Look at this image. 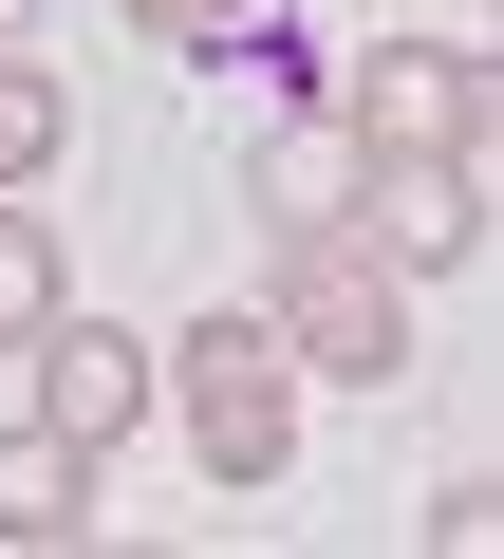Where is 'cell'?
<instances>
[{
    "label": "cell",
    "instance_id": "30bf717a",
    "mask_svg": "<svg viewBox=\"0 0 504 559\" xmlns=\"http://www.w3.org/2000/svg\"><path fill=\"white\" fill-rule=\"evenodd\" d=\"M113 38H150V57H243L262 0H113Z\"/></svg>",
    "mask_w": 504,
    "mask_h": 559
},
{
    "label": "cell",
    "instance_id": "3957f363",
    "mask_svg": "<svg viewBox=\"0 0 504 559\" xmlns=\"http://www.w3.org/2000/svg\"><path fill=\"white\" fill-rule=\"evenodd\" d=\"M392 280H467L485 261V150H355V205H337Z\"/></svg>",
    "mask_w": 504,
    "mask_h": 559
},
{
    "label": "cell",
    "instance_id": "7a4b0ae2",
    "mask_svg": "<svg viewBox=\"0 0 504 559\" xmlns=\"http://www.w3.org/2000/svg\"><path fill=\"white\" fill-rule=\"evenodd\" d=\"M262 336L300 355V373H337V392H392L411 373V280L318 205V224H262Z\"/></svg>",
    "mask_w": 504,
    "mask_h": 559
},
{
    "label": "cell",
    "instance_id": "7c38bea8",
    "mask_svg": "<svg viewBox=\"0 0 504 559\" xmlns=\"http://www.w3.org/2000/svg\"><path fill=\"white\" fill-rule=\"evenodd\" d=\"M20 20H38V0H0V38H20Z\"/></svg>",
    "mask_w": 504,
    "mask_h": 559
},
{
    "label": "cell",
    "instance_id": "277c9868",
    "mask_svg": "<svg viewBox=\"0 0 504 559\" xmlns=\"http://www.w3.org/2000/svg\"><path fill=\"white\" fill-rule=\"evenodd\" d=\"M355 150H485V57L467 38H392V57H337V94H318Z\"/></svg>",
    "mask_w": 504,
    "mask_h": 559
},
{
    "label": "cell",
    "instance_id": "52a82bcc",
    "mask_svg": "<svg viewBox=\"0 0 504 559\" xmlns=\"http://www.w3.org/2000/svg\"><path fill=\"white\" fill-rule=\"evenodd\" d=\"M57 150H75V75H57V57H20V38H0V187H38Z\"/></svg>",
    "mask_w": 504,
    "mask_h": 559
},
{
    "label": "cell",
    "instance_id": "8fae6325",
    "mask_svg": "<svg viewBox=\"0 0 504 559\" xmlns=\"http://www.w3.org/2000/svg\"><path fill=\"white\" fill-rule=\"evenodd\" d=\"M485 522H504V485H485V466H448V485H430V559H485Z\"/></svg>",
    "mask_w": 504,
    "mask_h": 559
},
{
    "label": "cell",
    "instance_id": "ba28073f",
    "mask_svg": "<svg viewBox=\"0 0 504 559\" xmlns=\"http://www.w3.org/2000/svg\"><path fill=\"white\" fill-rule=\"evenodd\" d=\"M318 205H355V131H337V112L262 150V224H318Z\"/></svg>",
    "mask_w": 504,
    "mask_h": 559
},
{
    "label": "cell",
    "instance_id": "6da1fadb",
    "mask_svg": "<svg viewBox=\"0 0 504 559\" xmlns=\"http://www.w3.org/2000/svg\"><path fill=\"white\" fill-rule=\"evenodd\" d=\"M150 392L187 411V466H206V485H243V503L300 466V355L262 336V299H224V318L150 336Z\"/></svg>",
    "mask_w": 504,
    "mask_h": 559
},
{
    "label": "cell",
    "instance_id": "5b68a950",
    "mask_svg": "<svg viewBox=\"0 0 504 559\" xmlns=\"http://www.w3.org/2000/svg\"><path fill=\"white\" fill-rule=\"evenodd\" d=\"M20 355H38V429H57V448H94V466H113V448L150 429V336H131V318H75V299H57Z\"/></svg>",
    "mask_w": 504,
    "mask_h": 559
},
{
    "label": "cell",
    "instance_id": "9c48e42d",
    "mask_svg": "<svg viewBox=\"0 0 504 559\" xmlns=\"http://www.w3.org/2000/svg\"><path fill=\"white\" fill-rule=\"evenodd\" d=\"M57 299H75V280H57V224H38L20 187H0V355H20V336H38Z\"/></svg>",
    "mask_w": 504,
    "mask_h": 559
},
{
    "label": "cell",
    "instance_id": "8992f818",
    "mask_svg": "<svg viewBox=\"0 0 504 559\" xmlns=\"http://www.w3.org/2000/svg\"><path fill=\"white\" fill-rule=\"evenodd\" d=\"M94 522H113V466L20 411V429H0V559H57V540H94Z\"/></svg>",
    "mask_w": 504,
    "mask_h": 559
}]
</instances>
